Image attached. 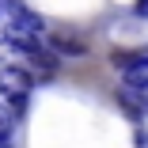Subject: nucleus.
I'll use <instances>...</instances> for the list:
<instances>
[{
  "mask_svg": "<svg viewBox=\"0 0 148 148\" xmlns=\"http://www.w3.org/2000/svg\"><path fill=\"white\" fill-rule=\"evenodd\" d=\"M114 65L122 69V84L129 91L148 95V57L144 53H114Z\"/></svg>",
  "mask_w": 148,
  "mask_h": 148,
  "instance_id": "2",
  "label": "nucleus"
},
{
  "mask_svg": "<svg viewBox=\"0 0 148 148\" xmlns=\"http://www.w3.org/2000/svg\"><path fill=\"white\" fill-rule=\"evenodd\" d=\"M133 12H137L140 19H148V0H137V4H133Z\"/></svg>",
  "mask_w": 148,
  "mask_h": 148,
  "instance_id": "6",
  "label": "nucleus"
},
{
  "mask_svg": "<svg viewBox=\"0 0 148 148\" xmlns=\"http://www.w3.org/2000/svg\"><path fill=\"white\" fill-rule=\"evenodd\" d=\"M0 8H4V0H0Z\"/></svg>",
  "mask_w": 148,
  "mask_h": 148,
  "instance_id": "7",
  "label": "nucleus"
},
{
  "mask_svg": "<svg viewBox=\"0 0 148 148\" xmlns=\"http://www.w3.org/2000/svg\"><path fill=\"white\" fill-rule=\"evenodd\" d=\"M0 95H4L12 106H27V99H31V72L27 69H15V65H4L0 69Z\"/></svg>",
  "mask_w": 148,
  "mask_h": 148,
  "instance_id": "1",
  "label": "nucleus"
},
{
  "mask_svg": "<svg viewBox=\"0 0 148 148\" xmlns=\"http://www.w3.org/2000/svg\"><path fill=\"white\" fill-rule=\"evenodd\" d=\"M31 65H34V69H42V76H53L61 61H57V53H53V49H46V46H42V49H34V53H31Z\"/></svg>",
  "mask_w": 148,
  "mask_h": 148,
  "instance_id": "5",
  "label": "nucleus"
},
{
  "mask_svg": "<svg viewBox=\"0 0 148 148\" xmlns=\"http://www.w3.org/2000/svg\"><path fill=\"white\" fill-rule=\"evenodd\" d=\"M46 46H49L53 53H69V57H84V53H87V42H76V38H69V34H53Z\"/></svg>",
  "mask_w": 148,
  "mask_h": 148,
  "instance_id": "3",
  "label": "nucleus"
},
{
  "mask_svg": "<svg viewBox=\"0 0 148 148\" xmlns=\"http://www.w3.org/2000/svg\"><path fill=\"white\" fill-rule=\"evenodd\" d=\"M15 140V114L8 110V103H0V148H12Z\"/></svg>",
  "mask_w": 148,
  "mask_h": 148,
  "instance_id": "4",
  "label": "nucleus"
}]
</instances>
